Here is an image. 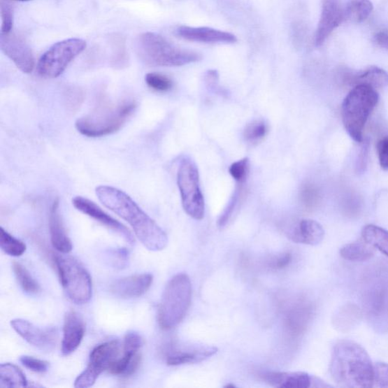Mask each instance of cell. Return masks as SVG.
Masks as SVG:
<instances>
[{"label": "cell", "mask_w": 388, "mask_h": 388, "mask_svg": "<svg viewBox=\"0 0 388 388\" xmlns=\"http://www.w3.org/2000/svg\"><path fill=\"white\" fill-rule=\"evenodd\" d=\"M96 194L106 208L118 215L131 227L142 245L153 252L164 250L168 245V236L157 223L118 188L101 185L96 188Z\"/></svg>", "instance_id": "obj_1"}, {"label": "cell", "mask_w": 388, "mask_h": 388, "mask_svg": "<svg viewBox=\"0 0 388 388\" xmlns=\"http://www.w3.org/2000/svg\"><path fill=\"white\" fill-rule=\"evenodd\" d=\"M330 373L339 386L364 388L373 386L374 365L366 350L351 340H340L333 347Z\"/></svg>", "instance_id": "obj_2"}, {"label": "cell", "mask_w": 388, "mask_h": 388, "mask_svg": "<svg viewBox=\"0 0 388 388\" xmlns=\"http://www.w3.org/2000/svg\"><path fill=\"white\" fill-rule=\"evenodd\" d=\"M140 59L146 65L155 67H178L201 60V54L180 49L161 35L146 32L135 42Z\"/></svg>", "instance_id": "obj_3"}, {"label": "cell", "mask_w": 388, "mask_h": 388, "mask_svg": "<svg viewBox=\"0 0 388 388\" xmlns=\"http://www.w3.org/2000/svg\"><path fill=\"white\" fill-rule=\"evenodd\" d=\"M136 109L137 104L132 100L101 106L96 111L78 119L76 128L88 138L107 136L120 131Z\"/></svg>", "instance_id": "obj_4"}, {"label": "cell", "mask_w": 388, "mask_h": 388, "mask_svg": "<svg viewBox=\"0 0 388 388\" xmlns=\"http://www.w3.org/2000/svg\"><path fill=\"white\" fill-rule=\"evenodd\" d=\"M192 285L186 274L170 280L162 294L158 310V322L164 330L175 328L183 321L191 306Z\"/></svg>", "instance_id": "obj_5"}, {"label": "cell", "mask_w": 388, "mask_h": 388, "mask_svg": "<svg viewBox=\"0 0 388 388\" xmlns=\"http://www.w3.org/2000/svg\"><path fill=\"white\" fill-rule=\"evenodd\" d=\"M379 100L377 90L370 86H355L345 97L341 108L343 123L351 138L360 143L370 115Z\"/></svg>", "instance_id": "obj_6"}, {"label": "cell", "mask_w": 388, "mask_h": 388, "mask_svg": "<svg viewBox=\"0 0 388 388\" xmlns=\"http://www.w3.org/2000/svg\"><path fill=\"white\" fill-rule=\"evenodd\" d=\"M60 282L69 299L77 305L87 303L92 297V279L77 259L65 255L56 257Z\"/></svg>", "instance_id": "obj_7"}, {"label": "cell", "mask_w": 388, "mask_h": 388, "mask_svg": "<svg viewBox=\"0 0 388 388\" xmlns=\"http://www.w3.org/2000/svg\"><path fill=\"white\" fill-rule=\"evenodd\" d=\"M363 301L375 327L388 328V272L385 268L370 274L363 285Z\"/></svg>", "instance_id": "obj_8"}, {"label": "cell", "mask_w": 388, "mask_h": 388, "mask_svg": "<svg viewBox=\"0 0 388 388\" xmlns=\"http://www.w3.org/2000/svg\"><path fill=\"white\" fill-rule=\"evenodd\" d=\"M178 186L185 212L196 220H201L205 215V202L201 188L199 171L194 161L184 158L178 171Z\"/></svg>", "instance_id": "obj_9"}, {"label": "cell", "mask_w": 388, "mask_h": 388, "mask_svg": "<svg viewBox=\"0 0 388 388\" xmlns=\"http://www.w3.org/2000/svg\"><path fill=\"white\" fill-rule=\"evenodd\" d=\"M86 48V41L80 38H69L53 44L38 61V75L48 79L59 77Z\"/></svg>", "instance_id": "obj_10"}, {"label": "cell", "mask_w": 388, "mask_h": 388, "mask_svg": "<svg viewBox=\"0 0 388 388\" xmlns=\"http://www.w3.org/2000/svg\"><path fill=\"white\" fill-rule=\"evenodd\" d=\"M218 348L214 346L196 344V343H178L171 347L166 354L168 366L196 364L217 354Z\"/></svg>", "instance_id": "obj_11"}, {"label": "cell", "mask_w": 388, "mask_h": 388, "mask_svg": "<svg viewBox=\"0 0 388 388\" xmlns=\"http://www.w3.org/2000/svg\"><path fill=\"white\" fill-rule=\"evenodd\" d=\"M11 326L24 340L42 351L49 352L56 347L59 338L56 328H40L21 319L11 321Z\"/></svg>", "instance_id": "obj_12"}, {"label": "cell", "mask_w": 388, "mask_h": 388, "mask_svg": "<svg viewBox=\"0 0 388 388\" xmlns=\"http://www.w3.org/2000/svg\"><path fill=\"white\" fill-rule=\"evenodd\" d=\"M75 208L80 213L89 216V217L101 223L104 227L118 233L124 240L127 241L129 245H134L135 238L131 231L123 224L117 221L112 217L111 215L106 213L100 206L94 202L89 201L87 198L78 196L72 200Z\"/></svg>", "instance_id": "obj_13"}, {"label": "cell", "mask_w": 388, "mask_h": 388, "mask_svg": "<svg viewBox=\"0 0 388 388\" xmlns=\"http://www.w3.org/2000/svg\"><path fill=\"white\" fill-rule=\"evenodd\" d=\"M0 48L23 73L30 74L35 66L33 52L29 45L14 33L0 34Z\"/></svg>", "instance_id": "obj_14"}, {"label": "cell", "mask_w": 388, "mask_h": 388, "mask_svg": "<svg viewBox=\"0 0 388 388\" xmlns=\"http://www.w3.org/2000/svg\"><path fill=\"white\" fill-rule=\"evenodd\" d=\"M121 345L118 340L103 343L96 346L89 355V362L83 375L87 380L96 382L105 370L110 368L120 354Z\"/></svg>", "instance_id": "obj_15"}, {"label": "cell", "mask_w": 388, "mask_h": 388, "mask_svg": "<svg viewBox=\"0 0 388 388\" xmlns=\"http://www.w3.org/2000/svg\"><path fill=\"white\" fill-rule=\"evenodd\" d=\"M345 19V10L340 0H322L320 20L315 37V46L321 47Z\"/></svg>", "instance_id": "obj_16"}, {"label": "cell", "mask_w": 388, "mask_h": 388, "mask_svg": "<svg viewBox=\"0 0 388 388\" xmlns=\"http://www.w3.org/2000/svg\"><path fill=\"white\" fill-rule=\"evenodd\" d=\"M85 333V322L80 315L71 311L66 315L64 326H63V338L62 342V354L69 356L79 347L82 342Z\"/></svg>", "instance_id": "obj_17"}, {"label": "cell", "mask_w": 388, "mask_h": 388, "mask_svg": "<svg viewBox=\"0 0 388 388\" xmlns=\"http://www.w3.org/2000/svg\"><path fill=\"white\" fill-rule=\"evenodd\" d=\"M288 238L296 243L315 246L319 245L324 238V230L317 221L301 220L290 225L287 231Z\"/></svg>", "instance_id": "obj_18"}, {"label": "cell", "mask_w": 388, "mask_h": 388, "mask_svg": "<svg viewBox=\"0 0 388 388\" xmlns=\"http://www.w3.org/2000/svg\"><path fill=\"white\" fill-rule=\"evenodd\" d=\"M175 32L179 38L194 42L234 43L238 41L236 35L229 32L207 28V27L194 28V27L180 26Z\"/></svg>", "instance_id": "obj_19"}, {"label": "cell", "mask_w": 388, "mask_h": 388, "mask_svg": "<svg viewBox=\"0 0 388 388\" xmlns=\"http://www.w3.org/2000/svg\"><path fill=\"white\" fill-rule=\"evenodd\" d=\"M153 277L150 274H142L123 278L114 282L111 292L121 299H130L139 297L150 288Z\"/></svg>", "instance_id": "obj_20"}, {"label": "cell", "mask_w": 388, "mask_h": 388, "mask_svg": "<svg viewBox=\"0 0 388 388\" xmlns=\"http://www.w3.org/2000/svg\"><path fill=\"white\" fill-rule=\"evenodd\" d=\"M342 78L345 83L354 87L365 85L376 89L388 85L387 72L377 66H370L357 72L346 71Z\"/></svg>", "instance_id": "obj_21"}, {"label": "cell", "mask_w": 388, "mask_h": 388, "mask_svg": "<svg viewBox=\"0 0 388 388\" xmlns=\"http://www.w3.org/2000/svg\"><path fill=\"white\" fill-rule=\"evenodd\" d=\"M50 231L52 245L62 254H67L72 250V243L63 227L60 213L59 201H54L50 213Z\"/></svg>", "instance_id": "obj_22"}, {"label": "cell", "mask_w": 388, "mask_h": 388, "mask_svg": "<svg viewBox=\"0 0 388 388\" xmlns=\"http://www.w3.org/2000/svg\"><path fill=\"white\" fill-rule=\"evenodd\" d=\"M261 377L270 386L280 388H308L313 382L312 377L303 372H268L261 374Z\"/></svg>", "instance_id": "obj_23"}, {"label": "cell", "mask_w": 388, "mask_h": 388, "mask_svg": "<svg viewBox=\"0 0 388 388\" xmlns=\"http://www.w3.org/2000/svg\"><path fill=\"white\" fill-rule=\"evenodd\" d=\"M311 315L310 306L305 303L296 305L287 315V329L294 336L300 335L308 326Z\"/></svg>", "instance_id": "obj_24"}, {"label": "cell", "mask_w": 388, "mask_h": 388, "mask_svg": "<svg viewBox=\"0 0 388 388\" xmlns=\"http://www.w3.org/2000/svg\"><path fill=\"white\" fill-rule=\"evenodd\" d=\"M123 350V357L116 359L108 369L113 375L129 376L136 372L140 366L141 357L139 351Z\"/></svg>", "instance_id": "obj_25"}, {"label": "cell", "mask_w": 388, "mask_h": 388, "mask_svg": "<svg viewBox=\"0 0 388 388\" xmlns=\"http://www.w3.org/2000/svg\"><path fill=\"white\" fill-rule=\"evenodd\" d=\"M340 254L346 260L363 261L371 259L375 250L372 245L363 240L345 245L340 249Z\"/></svg>", "instance_id": "obj_26"}, {"label": "cell", "mask_w": 388, "mask_h": 388, "mask_svg": "<svg viewBox=\"0 0 388 388\" xmlns=\"http://www.w3.org/2000/svg\"><path fill=\"white\" fill-rule=\"evenodd\" d=\"M29 382L22 370L12 364L0 366V387H24Z\"/></svg>", "instance_id": "obj_27"}, {"label": "cell", "mask_w": 388, "mask_h": 388, "mask_svg": "<svg viewBox=\"0 0 388 388\" xmlns=\"http://www.w3.org/2000/svg\"><path fill=\"white\" fill-rule=\"evenodd\" d=\"M373 11V4L370 0H349L345 10V17L354 22H363Z\"/></svg>", "instance_id": "obj_28"}, {"label": "cell", "mask_w": 388, "mask_h": 388, "mask_svg": "<svg viewBox=\"0 0 388 388\" xmlns=\"http://www.w3.org/2000/svg\"><path fill=\"white\" fill-rule=\"evenodd\" d=\"M363 239L388 257V231L374 224L366 225L362 231Z\"/></svg>", "instance_id": "obj_29"}, {"label": "cell", "mask_w": 388, "mask_h": 388, "mask_svg": "<svg viewBox=\"0 0 388 388\" xmlns=\"http://www.w3.org/2000/svg\"><path fill=\"white\" fill-rule=\"evenodd\" d=\"M245 197V184H238L227 208L224 209L223 213L220 215L218 221V227L220 229L227 227L228 224L233 217V215L238 211Z\"/></svg>", "instance_id": "obj_30"}, {"label": "cell", "mask_w": 388, "mask_h": 388, "mask_svg": "<svg viewBox=\"0 0 388 388\" xmlns=\"http://www.w3.org/2000/svg\"><path fill=\"white\" fill-rule=\"evenodd\" d=\"M0 246L5 254L13 257L22 256L27 250L24 242L13 237L3 228L0 229Z\"/></svg>", "instance_id": "obj_31"}, {"label": "cell", "mask_w": 388, "mask_h": 388, "mask_svg": "<svg viewBox=\"0 0 388 388\" xmlns=\"http://www.w3.org/2000/svg\"><path fill=\"white\" fill-rule=\"evenodd\" d=\"M268 132V125L264 120H256L247 125L243 137L250 145H257L263 141Z\"/></svg>", "instance_id": "obj_32"}, {"label": "cell", "mask_w": 388, "mask_h": 388, "mask_svg": "<svg viewBox=\"0 0 388 388\" xmlns=\"http://www.w3.org/2000/svg\"><path fill=\"white\" fill-rule=\"evenodd\" d=\"M13 271L17 282L26 293L34 294L40 290V286L27 268L20 263H14Z\"/></svg>", "instance_id": "obj_33"}, {"label": "cell", "mask_w": 388, "mask_h": 388, "mask_svg": "<svg viewBox=\"0 0 388 388\" xmlns=\"http://www.w3.org/2000/svg\"><path fill=\"white\" fill-rule=\"evenodd\" d=\"M300 197L302 203L308 209L317 207L321 199L318 188L310 183H306L302 186Z\"/></svg>", "instance_id": "obj_34"}, {"label": "cell", "mask_w": 388, "mask_h": 388, "mask_svg": "<svg viewBox=\"0 0 388 388\" xmlns=\"http://www.w3.org/2000/svg\"><path fill=\"white\" fill-rule=\"evenodd\" d=\"M148 86L158 92H167L173 87V81L168 77L156 72L148 73L145 77Z\"/></svg>", "instance_id": "obj_35"}, {"label": "cell", "mask_w": 388, "mask_h": 388, "mask_svg": "<svg viewBox=\"0 0 388 388\" xmlns=\"http://www.w3.org/2000/svg\"><path fill=\"white\" fill-rule=\"evenodd\" d=\"M250 173V160L243 158L230 166L229 173L238 184H245Z\"/></svg>", "instance_id": "obj_36"}, {"label": "cell", "mask_w": 388, "mask_h": 388, "mask_svg": "<svg viewBox=\"0 0 388 388\" xmlns=\"http://www.w3.org/2000/svg\"><path fill=\"white\" fill-rule=\"evenodd\" d=\"M21 363L31 371L37 373H44L48 371L49 363L47 361L39 359L29 356H23L20 358Z\"/></svg>", "instance_id": "obj_37"}, {"label": "cell", "mask_w": 388, "mask_h": 388, "mask_svg": "<svg viewBox=\"0 0 388 388\" xmlns=\"http://www.w3.org/2000/svg\"><path fill=\"white\" fill-rule=\"evenodd\" d=\"M1 17L2 27L1 34H8L12 32L14 23L13 10L12 7L6 3H1Z\"/></svg>", "instance_id": "obj_38"}, {"label": "cell", "mask_w": 388, "mask_h": 388, "mask_svg": "<svg viewBox=\"0 0 388 388\" xmlns=\"http://www.w3.org/2000/svg\"><path fill=\"white\" fill-rule=\"evenodd\" d=\"M373 387H388V364L378 363L374 365Z\"/></svg>", "instance_id": "obj_39"}, {"label": "cell", "mask_w": 388, "mask_h": 388, "mask_svg": "<svg viewBox=\"0 0 388 388\" xmlns=\"http://www.w3.org/2000/svg\"><path fill=\"white\" fill-rule=\"evenodd\" d=\"M293 259L291 252H285L273 256L268 260V267L273 270H281L292 264Z\"/></svg>", "instance_id": "obj_40"}, {"label": "cell", "mask_w": 388, "mask_h": 388, "mask_svg": "<svg viewBox=\"0 0 388 388\" xmlns=\"http://www.w3.org/2000/svg\"><path fill=\"white\" fill-rule=\"evenodd\" d=\"M143 345V340L139 333L130 331L126 333L124 340V350L139 351Z\"/></svg>", "instance_id": "obj_41"}, {"label": "cell", "mask_w": 388, "mask_h": 388, "mask_svg": "<svg viewBox=\"0 0 388 388\" xmlns=\"http://www.w3.org/2000/svg\"><path fill=\"white\" fill-rule=\"evenodd\" d=\"M377 151L379 164L384 170H388V136L378 141Z\"/></svg>", "instance_id": "obj_42"}, {"label": "cell", "mask_w": 388, "mask_h": 388, "mask_svg": "<svg viewBox=\"0 0 388 388\" xmlns=\"http://www.w3.org/2000/svg\"><path fill=\"white\" fill-rule=\"evenodd\" d=\"M368 157V143L365 142L361 149L357 164V171L359 173H364L366 171Z\"/></svg>", "instance_id": "obj_43"}, {"label": "cell", "mask_w": 388, "mask_h": 388, "mask_svg": "<svg viewBox=\"0 0 388 388\" xmlns=\"http://www.w3.org/2000/svg\"><path fill=\"white\" fill-rule=\"evenodd\" d=\"M220 76L217 71L210 70L205 75V82L210 89L219 92L221 90L219 86Z\"/></svg>", "instance_id": "obj_44"}, {"label": "cell", "mask_w": 388, "mask_h": 388, "mask_svg": "<svg viewBox=\"0 0 388 388\" xmlns=\"http://www.w3.org/2000/svg\"><path fill=\"white\" fill-rule=\"evenodd\" d=\"M374 41L378 47L388 50V31H378L374 35Z\"/></svg>", "instance_id": "obj_45"}, {"label": "cell", "mask_w": 388, "mask_h": 388, "mask_svg": "<svg viewBox=\"0 0 388 388\" xmlns=\"http://www.w3.org/2000/svg\"><path fill=\"white\" fill-rule=\"evenodd\" d=\"M17 1L26 2V1H30V0H17Z\"/></svg>", "instance_id": "obj_46"}]
</instances>
